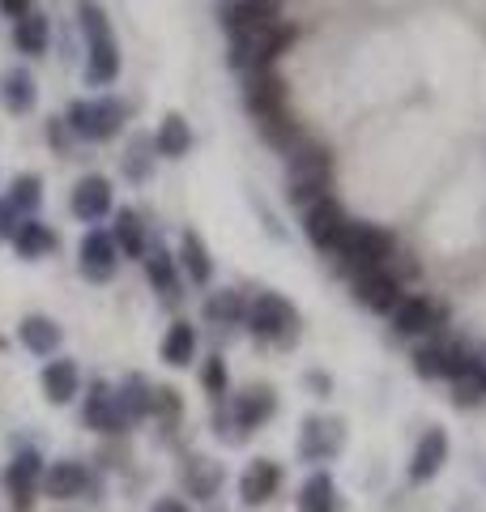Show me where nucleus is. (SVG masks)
<instances>
[{"label":"nucleus","mask_w":486,"mask_h":512,"mask_svg":"<svg viewBox=\"0 0 486 512\" xmlns=\"http://www.w3.org/2000/svg\"><path fill=\"white\" fill-rule=\"evenodd\" d=\"M154 146V137H137L133 141V150H128V158H124V171L133 175V180H145V150Z\"/></svg>","instance_id":"obj_35"},{"label":"nucleus","mask_w":486,"mask_h":512,"mask_svg":"<svg viewBox=\"0 0 486 512\" xmlns=\"http://www.w3.org/2000/svg\"><path fill=\"white\" fill-rule=\"evenodd\" d=\"M201 380H205V393H209V397H222V393H226V380H231V376H226V363H222V355H214V359L205 363Z\"/></svg>","instance_id":"obj_34"},{"label":"nucleus","mask_w":486,"mask_h":512,"mask_svg":"<svg viewBox=\"0 0 486 512\" xmlns=\"http://www.w3.org/2000/svg\"><path fill=\"white\" fill-rule=\"evenodd\" d=\"M116 239H120L124 256H145V231H141V218H137L133 210H120V218H116Z\"/></svg>","instance_id":"obj_31"},{"label":"nucleus","mask_w":486,"mask_h":512,"mask_svg":"<svg viewBox=\"0 0 486 512\" xmlns=\"http://www.w3.org/2000/svg\"><path fill=\"white\" fill-rule=\"evenodd\" d=\"M354 274H367V269H380L388 256H393V235L380 227H367V222H350L333 248Z\"/></svg>","instance_id":"obj_1"},{"label":"nucleus","mask_w":486,"mask_h":512,"mask_svg":"<svg viewBox=\"0 0 486 512\" xmlns=\"http://www.w3.org/2000/svg\"><path fill=\"white\" fill-rule=\"evenodd\" d=\"M107 210H111V184L103 180V175H86V180L73 188V214L81 222H94Z\"/></svg>","instance_id":"obj_14"},{"label":"nucleus","mask_w":486,"mask_h":512,"mask_svg":"<svg viewBox=\"0 0 486 512\" xmlns=\"http://www.w3.org/2000/svg\"><path fill=\"white\" fill-rule=\"evenodd\" d=\"M154 146H158V154H167V158H184V154H188V146H192L188 120H184V116H175V111H171V116L162 120V128H158Z\"/></svg>","instance_id":"obj_25"},{"label":"nucleus","mask_w":486,"mask_h":512,"mask_svg":"<svg viewBox=\"0 0 486 512\" xmlns=\"http://www.w3.org/2000/svg\"><path fill=\"white\" fill-rule=\"evenodd\" d=\"M0 103H5L9 111H30L35 107V77H30L26 69H9L5 77H0Z\"/></svg>","instance_id":"obj_20"},{"label":"nucleus","mask_w":486,"mask_h":512,"mask_svg":"<svg viewBox=\"0 0 486 512\" xmlns=\"http://www.w3.org/2000/svg\"><path fill=\"white\" fill-rule=\"evenodd\" d=\"M273 406H278V402H273V389H265V384H261V389H248L235 402V423L239 427H261L273 414Z\"/></svg>","instance_id":"obj_23"},{"label":"nucleus","mask_w":486,"mask_h":512,"mask_svg":"<svg viewBox=\"0 0 486 512\" xmlns=\"http://www.w3.org/2000/svg\"><path fill=\"white\" fill-rule=\"evenodd\" d=\"M13 231H18V218H13V205L0 201V239H13Z\"/></svg>","instance_id":"obj_36"},{"label":"nucleus","mask_w":486,"mask_h":512,"mask_svg":"<svg viewBox=\"0 0 486 512\" xmlns=\"http://www.w3.org/2000/svg\"><path fill=\"white\" fill-rule=\"evenodd\" d=\"M337 495H333V478L329 474H316L307 478V487L299 495V512H333Z\"/></svg>","instance_id":"obj_27"},{"label":"nucleus","mask_w":486,"mask_h":512,"mask_svg":"<svg viewBox=\"0 0 486 512\" xmlns=\"http://www.w3.org/2000/svg\"><path fill=\"white\" fill-rule=\"evenodd\" d=\"M39 201H43V180H39V175H18V180H13V192H9L13 214L39 210Z\"/></svg>","instance_id":"obj_30"},{"label":"nucleus","mask_w":486,"mask_h":512,"mask_svg":"<svg viewBox=\"0 0 486 512\" xmlns=\"http://www.w3.org/2000/svg\"><path fill=\"white\" fill-rule=\"evenodd\" d=\"M303 227H307V239H312L316 248H329V252H333L337 239H342V231L350 227V218H346L342 205L324 197V201H316V205H307V222H303Z\"/></svg>","instance_id":"obj_9"},{"label":"nucleus","mask_w":486,"mask_h":512,"mask_svg":"<svg viewBox=\"0 0 486 512\" xmlns=\"http://www.w3.org/2000/svg\"><path fill=\"white\" fill-rule=\"evenodd\" d=\"M120 124H124V107L116 99H81L69 107V128L77 137H94V141H107V137H116L120 133Z\"/></svg>","instance_id":"obj_5"},{"label":"nucleus","mask_w":486,"mask_h":512,"mask_svg":"<svg viewBox=\"0 0 486 512\" xmlns=\"http://www.w3.org/2000/svg\"><path fill=\"white\" fill-rule=\"evenodd\" d=\"M0 13L18 22V18H26V13H30V0H0Z\"/></svg>","instance_id":"obj_37"},{"label":"nucleus","mask_w":486,"mask_h":512,"mask_svg":"<svg viewBox=\"0 0 486 512\" xmlns=\"http://www.w3.org/2000/svg\"><path fill=\"white\" fill-rule=\"evenodd\" d=\"M444 350L448 346H423V350H418V355H414V372L418 376H444Z\"/></svg>","instance_id":"obj_33"},{"label":"nucleus","mask_w":486,"mask_h":512,"mask_svg":"<svg viewBox=\"0 0 486 512\" xmlns=\"http://www.w3.org/2000/svg\"><path fill=\"white\" fill-rule=\"evenodd\" d=\"M278 483H282V470L273 466V461H256V466H248V474L239 478V495L243 504H265L278 495Z\"/></svg>","instance_id":"obj_15"},{"label":"nucleus","mask_w":486,"mask_h":512,"mask_svg":"<svg viewBox=\"0 0 486 512\" xmlns=\"http://www.w3.org/2000/svg\"><path fill=\"white\" fill-rule=\"evenodd\" d=\"M444 457H448V436H444V427H427V436L418 440V453H414V461H410V478H414V483H427L431 474H440Z\"/></svg>","instance_id":"obj_13"},{"label":"nucleus","mask_w":486,"mask_h":512,"mask_svg":"<svg viewBox=\"0 0 486 512\" xmlns=\"http://www.w3.org/2000/svg\"><path fill=\"white\" fill-rule=\"evenodd\" d=\"M192 355H197V329H192L188 320H175L167 329V338H162V359L171 367H184Z\"/></svg>","instance_id":"obj_22"},{"label":"nucleus","mask_w":486,"mask_h":512,"mask_svg":"<svg viewBox=\"0 0 486 512\" xmlns=\"http://www.w3.org/2000/svg\"><path fill=\"white\" fill-rule=\"evenodd\" d=\"M324 184H329V154L320 146L290 150V201L316 205L324 201Z\"/></svg>","instance_id":"obj_3"},{"label":"nucleus","mask_w":486,"mask_h":512,"mask_svg":"<svg viewBox=\"0 0 486 512\" xmlns=\"http://www.w3.org/2000/svg\"><path fill=\"white\" fill-rule=\"evenodd\" d=\"M248 111L256 116V124L261 120H273V116H286V86L278 73H248Z\"/></svg>","instance_id":"obj_8"},{"label":"nucleus","mask_w":486,"mask_h":512,"mask_svg":"<svg viewBox=\"0 0 486 512\" xmlns=\"http://www.w3.org/2000/svg\"><path fill=\"white\" fill-rule=\"evenodd\" d=\"M13 39H18L22 52L39 56L47 47V18L43 13H26V18H18V30H13Z\"/></svg>","instance_id":"obj_28"},{"label":"nucleus","mask_w":486,"mask_h":512,"mask_svg":"<svg viewBox=\"0 0 486 512\" xmlns=\"http://www.w3.org/2000/svg\"><path fill=\"white\" fill-rule=\"evenodd\" d=\"M154 512H188L180 500H162V504H154Z\"/></svg>","instance_id":"obj_38"},{"label":"nucleus","mask_w":486,"mask_h":512,"mask_svg":"<svg viewBox=\"0 0 486 512\" xmlns=\"http://www.w3.org/2000/svg\"><path fill=\"white\" fill-rule=\"evenodd\" d=\"M354 295H359L371 312H393L401 303V286H397V278H388L384 269H367V274H354Z\"/></svg>","instance_id":"obj_12"},{"label":"nucleus","mask_w":486,"mask_h":512,"mask_svg":"<svg viewBox=\"0 0 486 512\" xmlns=\"http://www.w3.org/2000/svg\"><path fill=\"white\" fill-rule=\"evenodd\" d=\"M435 316H440V312H435V303H431V299H423V295L401 299L397 308H393V329L410 338V333H423V329H431V320H435Z\"/></svg>","instance_id":"obj_19"},{"label":"nucleus","mask_w":486,"mask_h":512,"mask_svg":"<svg viewBox=\"0 0 486 512\" xmlns=\"http://www.w3.org/2000/svg\"><path fill=\"white\" fill-rule=\"evenodd\" d=\"M77 363L73 359H52L43 367V393H47V402H56V406H64V402H73V393H77Z\"/></svg>","instance_id":"obj_16"},{"label":"nucleus","mask_w":486,"mask_h":512,"mask_svg":"<svg viewBox=\"0 0 486 512\" xmlns=\"http://www.w3.org/2000/svg\"><path fill=\"white\" fill-rule=\"evenodd\" d=\"M35 483H39V457L35 453H18L13 457V466L5 470V491H9V508L13 512L35 508Z\"/></svg>","instance_id":"obj_10"},{"label":"nucleus","mask_w":486,"mask_h":512,"mask_svg":"<svg viewBox=\"0 0 486 512\" xmlns=\"http://www.w3.org/2000/svg\"><path fill=\"white\" fill-rule=\"evenodd\" d=\"M290 39H295V30H290L286 22L273 26V30H261V35H248V39H231V64L243 73H261L269 69L273 60H278Z\"/></svg>","instance_id":"obj_4"},{"label":"nucleus","mask_w":486,"mask_h":512,"mask_svg":"<svg viewBox=\"0 0 486 512\" xmlns=\"http://www.w3.org/2000/svg\"><path fill=\"white\" fill-rule=\"evenodd\" d=\"M239 316H243L239 291H218V295L205 299V320L209 325H231V320H239Z\"/></svg>","instance_id":"obj_29"},{"label":"nucleus","mask_w":486,"mask_h":512,"mask_svg":"<svg viewBox=\"0 0 486 512\" xmlns=\"http://www.w3.org/2000/svg\"><path fill=\"white\" fill-rule=\"evenodd\" d=\"M18 338H22L26 350H35V355H52V350L60 346V329L47 316H26L18 325Z\"/></svg>","instance_id":"obj_21"},{"label":"nucleus","mask_w":486,"mask_h":512,"mask_svg":"<svg viewBox=\"0 0 486 512\" xmlns=\"http://www.w3.org/2000/svg\"><path fill=\"white\" fill-rule=\"evenodd\" d=\"M43 491L52 495V500H77V495L86 491V470H81L77 461H56V466L43 474Z\"/></svg>","instance_id":"obj_18"},{"label":"nucleus","mask_w":486,"mask_h":512,"mask_svg":"<svg viewBox=\"0 0 486 512\" xmlns=\"http://www.w3.org/2000/svg\"><path fill=\"white\" fill-rule=\"evenodd\" d=\"M295 325H299V312L282 295H256V303L248 308V329L256 338H290Z\"/></svg>","instance_id":"obj_6"},{"label":"nucleus","mask_w":486,"mask_h":512,"mask_svg":"<svg viewBox=\"0 0 486 512\" xmlns=\"http://www.w3.org/2000/svg\"><path fill=\"white\" fill-rule=\"evenodd\" d=\"M342 448V423H320V419H307V431H303V457L307 461H324Z\"/></svg>","instance_id":"obj_17"},{"label":"nucleus","mask_w":486,"mask_h":512,"mask_svg":"<svg viewBox=\"0 0 486 512\" xmlns=\"http://www.w3.org/2000/svg\"><path fill=\"white\" fill-rule=\"evenodd\" d=\"M145 265H150V282L162 291V299H175V295H180V291H175V269H171V256H167V252L154 248Z\"/></svg>","instance_id":"obj_32"},{"label":"nucleus","mask_w":486,"mask_h":512,"mask_svg":"<svg viewBox=\"0 0 486 512\" xmlns=\"http://www.w3.org/2000/svg\"><path fill=\"white\" fill-rule=\"evenodd\" d=\"M222 22L231 30V39H248V35H261V30L282 26V5L278 0H235Z\"/></svg>","instance_id":"obj_7"},{"label":"nucleus","mask_w":486,"mask_h":512,"mask_svg":"<svg viewBox=\"0 0 486 512\" xmlns=\"http://www.w3.org/2000/svg\"><path fill=\"white\" fill-rule=\"evenodd\" d=\"M180 261L188 269V278L192 282H209L214 278V261H209V252H205V239L197 231H184V244H180Z\"/></svg>","instance_id":"obj_24"},{"label":"nucleus","mask_w":486,"mask_h":512,"mask_svg":"<svg viewBox=\"0 0 486 512\" xmlns=\"http://www.w3.org/2000/svg\"><path fill=\"white\" fill-rule=\"evenodd\" d=\"M13 244H18L22 256H43L56 248V235L43 227V222H18V231H13Z\"/></svg>","instance_id":"obj_26"},{"label":"nucleus","mask_w":486,"mask_h":512,"mask_svg":"<svg viewBox=\"0 0 486 512\" xmlns=\"http://www.w3.org/2000/svg\"><path fill=\"white\" fill-rule=\"evenodd\" d=\"M116 239L103 235V231H90L86 239H81V274L94 278V282H107L111 274H116Z\"/></svg>","instance_id":"obj_11"},{"label":"nucleus","mask_w":486,"mask_h":512,"mask_svg":"<svg viewBox=\"0 0 486 512\" xmlns=\"http://www.w3.org/2000/svg\"><path fill=\"white\" fill-rule=\"evenodd\" d=\"M81 30L90 35L86 77H90L94 86L116 82V73H120V52H116V39H111V26H107V18H103L99 5H81Z\"/></svg>","instance_id":"obj_2"}]
</instances>
